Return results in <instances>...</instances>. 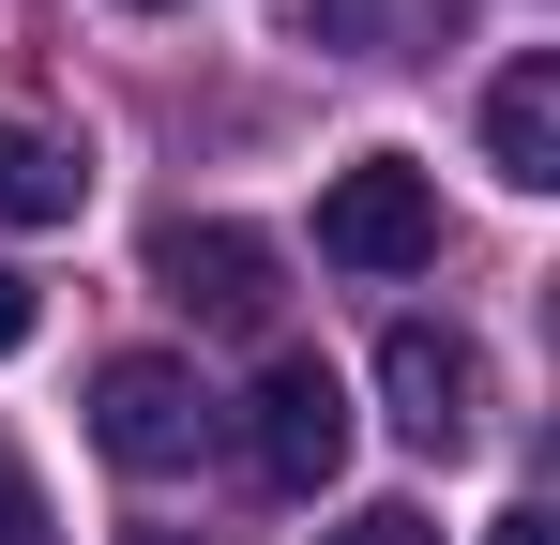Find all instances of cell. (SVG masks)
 Listing matches in <instances>:
<instances>
[{
  "label": "cell",
  "mask_w": 560,
  "mask_h": 545,
  "mask_svg": "<svg viewBox=\"0 0 560 545\" xmlns=\"http://www.w3.org/2000/svg\"><path fill=\"white\" fill-rule=\"evenodd\" d=\"M92 197V152H61L46 121H0V228H77Z\"/></svg>",
  "instance_id": "ba28073f"
},
{
  "label": "cell",
  "mask_w": 560,
  "mask_h": 545,
  "mask_svg": "<svg viewBox=\"0 0 560 545\" xmlns=\"http://www.w3.org/2000/svg\"><path fill=\"white\" fill-rule=\"evenodd\" d=\"M318 545H440V515H409V500H364L349 531H318Z\"/></svg>",
  "instance_id": "9c48e42d"
},
{
  "label": "cell",
  "mask_w": 560,
  "mask_h": 545,
  "mask_svg": "<svg viewBox=\"0 0 560 545\" xmlns=\"http://www.w3.org/2000/svg\"><path fill=\"white\" fill-rule=\"evenodd\" d=\"M318 258L334 272H424L440 258V182L409 152H364V167L318 182Z\"/></svg>",
  "instance_id": "7a4b0ae2"
},
{
  "label": "cell",
  "mask_w": 560,
  "mask_h": 545,
  "mask_svg": "<svg viewBox=\"0 0 560 545\" xmlns=\"http://www.w3.org/2000/svg\"><path fill=\"white\" fill-rule=\"evenodd\" d=\"M378 394H394V440L409 454H469L485 440V349L455 318H394L378 334Z\"/></svg>",
  "instance_id": "3957f363"
},
{
  "label": "cell",
  "mask_w": 560,
  "mask_h": 545,
  "mask_svg": "<svg viewBox=\"0 0 560 545\" xmlns=\"http://www.w3.org/2000/svg\"><path fill=\"white\" fill-rule=\"evenodd\" d=\"M31 349V272H0V363Z\"/></svg>",
  "instance_id": "8fae6325"
},
{
  "label": "cell",
  "mask_w": 560,
  "mask_h": 545,
  "mask_svg": "<svg viewBox=\"0 0 560 545\" xmlns=\"http://www.w3.org/2000/svg\"><path fill=\"white\" fill-rule=\"evenodd\" d=\"M152 288H167L183 318H212V334H258V318H273V243L228 228V212H167V228H152Z\"/></svg>",
  "instance_id": "5b68a950"
},
{
  "label": "cell",
  "mask_w": 560,
  "mask_h": 545,
  "mask_svg": "<svg viewBox=\"0 0 560 545\" xmlns=\"http://www.w3.org/2000/svg\"><path fill=\"white\" fill-rule=\"evenodd\" d=\"M243 454H258V485L273 500H318L334 469H349V379L318 349H273V379H258V425H243Z\"/></svg>",
  "instance_id": "277c9868"
},
{
  "label": "cell",
  "mask_w": 560,
  "mask_h": 545,
  "mask_svg": "<svg viewBox=\"0 0 560 545\" xmlns=\"http://www.w3.org/2000/svg\"><path fill=\"white\" fill-rule=\"evenodd\" d=\"M92 440H106V469H137V485H183L197 454H212V394H197V363L121 349V363L92 379Z\"/></svg>",
  "instance_id": "6da1fadb"
},
{
  "label": "cell",
  "mask_w": 560,
  "mask_h": 545,
  "mask_svg": "<svg viewBox=\"0 0 560 545\" xmlns=\"http://www.w3.org/2000/svg\"><path fill=\"white\" fill-rule=\"evenodd\" d=\"M288 31L334 46V61H424L469 31V0H288Z\"/></svg>",
  "instance_id": "8992f818"
},
{
  "label": "cell",
  "mask_w": 560,
  "mask_h": 545,
  "mask_svg": "<svg viewBox=\"0 0 560 545\" xmlns=\"http://www.w3.org/2000/svg\"><path fill=\"white\" fill-rule=\"evenodd\" d=\"M485 167L515 182V197L560 182V61H500V91H485Z\"/></svg>",
  "instance_id": "52a82bcc"
},
{
  "label": "cell",
  "mask_w": 560,
  "mask_h": 545,
  "mask_svg": "<svg viewBox=\"0 0 560 545\" xmlns=\"http://www.w3.org/2000/svg\"><path fill=\"white\" fill-rule=\"evenodd\" d=\"M0 545H61V531H46V485H31L15 454H0Z\"/></svg>",
  "instance_id": "30bf717a"
},
{
  "label": "cell",
  "mask_w": 560,
  "mask_h": 545,
  "mask_svg": "<svg viewBox=\"0 0 560 545\" xmlns=\"http://www.w3.org/2000/svg\"><path fill=\"white\" fill-rule=\"evenodd\" d=\"M137 15H152V0H137Z\"/></svg>",
  "instance_id": "4fadbf2b"
},
{
  "label": "cell",
  "mask_w": 560,
  "mask_h": 545,
  "mask_svg": "<svg viewBox=\"0 0 560 545\" xmlns=\"http://www.w3.org/2000/svg\"><path fill=\"white\" fill-rule=\"evenodd\" d=\"M485 545H560V515H546V500H515V515H500Z\"/></svg>",
  "instance_id": "7c38bea8"
}]
</instances>
